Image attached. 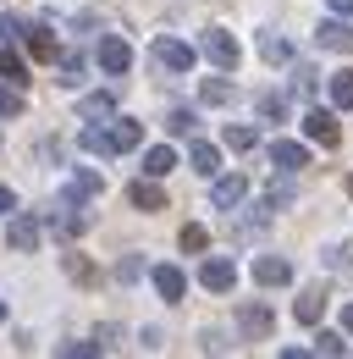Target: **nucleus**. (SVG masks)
I'll return each instance as SVG.
<instances>
[{
    "label": "nucleus",
    "instance_id": "72a5a7b5",
    "mask_svg": "<svg viewBox=\"0 0 353 359\" xmlns=\"http://www.w3.org/2000/svg\"><path fill=\"white\" fill-rule=\"evenodd\" d=\"M205 243H210V232H205V226H182V249H188V255H199Z\"/></svg>",
    "mask_w": 353,
    "mask_h": 359
},
{
    "label": "nucleus",
    "instance_id": "b1692460",
    "mask_svg": "<svg viewBox=\"0 0 353 359\" xmlns=\"http://www.w3.org/2000/svg\"><path fill=\"white\" fill-rule=\"evenodd\" d=\"M331 105H337V111H353V72H337V78H331Z\"/></svg>",
    "mask_w": 353,
    "mask_h": 359
},
{
    "label": "nucleus",
    "instance_id": "6e6552de",
    "mask_svg": "<svg viewBox=\"0 0 353 359\" xmlns=\"http://www.w3.org/2000/svg\"><path fill=\"white\" fill-rule=\"evenodd\" d=\"M243 194H249V177H216V188H210V199H216V210H237L243 205Z\"/></svg>",
    "mask_w": 353,
    "mask_h": 359
},
{
    "label": "nucleus",
    "instance_id": "ddd939ff",
    "mask_svg": "<svg viewBox=\"0 0 353 359\" xmlns=\"http://www.w3.org/2000/svg\"><path fill=\"white\" fill-rule=\"evenodd\" d=\"M270 326H276V320H270L265 304H243V310H237V332H243V337H270Z\"/></svg>",
    "mask_w": 353,
    "mask_h": 359
},
{
    "label": "nucleus",
    "instance_id": "f257e3e1",
    "mask_svg": "<svg viewBox=\"0 0 353 359\" xmlns=\"http://www.w3.org/2000/svg\"><path fill=\"white\" fill-rule=\"evenodd\" d=\"M199 50H205V55L216 61L221 72H232V67H237V55H243V50H237V39H232L226 28H210V34L199 39Z\"/></svg>",
    "mask_w": 353,
    "mask_h": 359
},
{
    "label": "nucleus",
    "instance_id": "2f4dec72",
    "mask_svg": "<svg viewBox=\"0 0 353 359\" xmlns=\"http://www.w3.org/2000/svg\"><path fill=\"white\" fill-rule=\"evenodd\" d=\"M0 116L11 122V116H22V94L11 89V83H0Z\"/></svg>",
    "mask_w": 353,
    "mask_h": 359
},
{
    "label": "nucleus",
    "instance_id": "58836bf2",
    "mask_svg": "<svg viewBox=\"0 0 353 359\" xmlns=\"http://www.w3.org/2000/svg\"><path fill=\"white\" fill-rule=\"evenodd\" d=\"M331 11H337V17H353V0H331Z\"/></svg>",
    "mask_w": 353,
    "mask_h": 359
},
{
    "label": "nucleus",
    "instance_id": "393cba45",
    "mask_svg": "<svg viewBox=\"0 0 353 359\" xmlns=\"http://www.w3.org/2000/svg\"><path fill=\"white\" fill-rule=\"evenodd\" d=\"M193 128H199V116H193V111H182V105H176V111H166V133L188 138V133H193Z\"/></svg>",
    "mask_w": 353,
    "mask_h": 359
},
{
    "label": "nucleus",
    "instance_id": "2eb2a0df",
    "mask_svg": "<svg viewBox=\"0 0 353 359\" xmlns=\"http://www.w3.org/2000/svg\"><path fill=\"white\" fill-rule=\"evenodd\" d=\"M293 315H298L304 326H314V320L326 315V287H320V282H314V287H304V293H298V304H293Z\"/></svg>",
    "mask_w": 353,
    "mask_h": 359
},
{
    "label": "nucleus",
    "instance_id": "a19ab883",
    "mask_svg": "<svg viewBox=\"0 0 353 359\" xmlns=\"http://www.w3.org/2000/svg\"><path fill=\"white\" fill-rule=\"evenodd\" d=\"M0 320H6V304H0Z\"/></svg>",
    "mask_w": 353,
    "mask_h": 359
},
{
    "label": "nucleus",
    "instance_id": "39448f33",
    "mask_svg": "<svg viewBox=\"0 0 353 359\" xmlns=\"http://www.w3.org/2000/svg\"><path fill=\"white\" fill-rule=\"evenodd\" d=\"M17 39H22V50H28L34 61H55V34H50L44 22H28V28H17Z\"/></svg>",
    "mask_w": 353,
    "mask_h": 359
},
{
    "label": "nucleus",
    "instance_id": "bb28decb",
    "mask_svg": "<svg viewBox=\"0 0 353 359\" xmlns=\"http://www.w3.org/2000/svg\"><path fill=\"white\" fill-rule=\"evenodd\" d=\"M199 100H205V105H226V100H232V83H221V78H205Z\"/></svg>",
    "mask_w": 353,
    "mask_h": 359
},
{
    "label": "nucleus",
    "instance_id": "f704fd0d",
    "mask_svg": "<svg viewBox=\"0 0 353 359\" xmlns=\"http://www.w3.org/2000/svg\"><path fill=\"white\" fill-rule=\"evenodd\" d=\"M314 354H348V343H342L337 332H320V337H314Z\"/></svg>",
    "mask_w": 353,
    "mask_h": 359
},
{
    "label": "nucleus",
    "instance_id": "20e7f679",
    "mask_svg": "<svg viewBox=\"0 0 353 359\" xmlns=\"http://www.w3.org/2000/svg\"><path fill=\"white\" fill-rule=\"evenodd\" d=\"M99 67H105L111 78H122V72L132 67V45L116 39V34H105V39H99Z\"/></svg>",
    "mask_w": 353,
    "mask_h": 359
},
{
    "label": "nucleus",
    "instance_id": "412c9836",
    "mask_svg": "<svg viewBox=\"0 0 353 359\" xmlns=\"http://www.w3.org/2000/svg\"><path fill=\"white\" fill-rule=\"evenodd\" d=\"M0 78H6L11 89H22V83H28V67H22V55H11V50H0Z\"/></svg>",
    "mask_w": 353,
    "mask_h": 359
},
{
    "label": "nucleus",
    "instance_id": "1a4fd4ad",
    "mask_svg": "<svg viewBox=\"0 0 353 359\" xmlns=\"http://www.w3.org/2000/svg\"><path fill=\"white\" fill-rule=\"evenodd\" d=\"M199 282H205L210 293H232V282H237V266H232V260H205V266H199Z\"/></svg>",
    "mask_w": 353,
    "mask_h": 359
},
{
    "label": "nucleus",
    "instance_id": "c9c22d12",
    "mask_svg": "<svg viewBox=\"0 0 353 359\" xmlns=\"http://www.w3.org/2000/svg\"><path fill=\"white\" fill-rule=\"evenodd\" d=\"M67 276L72 282H94V266H88L83 255H67Z\"/></svg>",
    "mask_w": 353,
    "mask_h": 359
},
{
    "label": "nucleus",
    "instance_id": "79ce46f5",
    "mask_svg": "<svg viewBox=\"0 0 353 359\" xmlns=\"http://www.w3.org/2000/svg\"><path fill=\"white\" fill-rule=\"evenodd\" d=\"M348 194H353V177H348Z\"/></svg>",
    "mask_w": 353,
    "mask_h": 359
},
{
    "label": "nucleus",
    "instance_id": "9b49d317",
    "mask_svg": "<svg viewBox=\"0 0 353 359\" xmlns=\"http://www.w3.org/2000/svg\"><path fill=\"white\" fill-rule=\"evenodd\" d=\"M270 161H276L282 172H304L309 149H304V144H293V138H276V144H270Z\"/></svg>",
    "mask_w": 353,
    "mask_h": 359
},
{
    "label": "nucleus",
    "instance_id": "4c0bfd02",
    "mask_svg": "<svg viewBox=\"0 0 353 359\" xmlns=\"http://www.w3.org/2000/svg\"><path fill=\"white\" fill-rule=\"evenodd\" d=\"M11 210H17V194H11V188H0V216H11Z\"/></svg>",
    "mask_w": 353,
    "mask_h": 359
},
{
    "label": "nucleus",
    "instance_id": "7ed1b4c3",
    "mask_svg": "<svg viewBox=\"0 0 353 359\" xmlns=\"http://www.w3.org/2000/svg\"><path fill=\"white\" fill-rule=\"evenodd\" d=\"M155 61H160L166 72H188V67H193V45H182V39H172V34H160V39H155Z\"/></svg>",
    "mask_w": 353,
    "mask_h": 359
},
{
    "label": "nucleus",
    "instance_id": "f3484780",
    "mask_svg": "<svg viewBox=\"0 0 353 359\" xmlns=\"http://www.w3.org/2000/svg\"><path fill=\"white\" fill-rule=\"evenodd\" d=\"M39 232H44V226L34 222V216H17L11 232H6V243H11V249H34V243H39Z\"/></svg>",
    "mask_w": 353,
    "mask_h": 359
},
{
    "label": "nucleus",
    "instance_id": "dca6fc26",
    "mask_svg": "<svg viewBox=\"0 0 353 359\" xmlns=\"http://www.w3.org/2000/svg\"><path fill=\"white\" fill-rule=\"evenodd\" d=\"M188 166H193L199 177H216L221 172V149L216 144H193V149H188Z\"/></svg>",
    "mask_w": 353,
    "mask_h": 359
},
{
    "label": "nucleus",
    "instance_id": "f8f14e48",
    "mask_svg": "<svg viewBox=\"0 0 353 359\" xmlns=\"http://www.w3.org/2000/svg\"><path fill=\"white\" fill-rule=\"evenodd\" d=\"M111 133V155H127V149H138L144 144V122H132V116H122L116 128H105Z\"/></svg>",
    "mask_w": 353,
    "mask_h": 359
},
{
    "label": "nucleus",
    "instance_id": "a211bd4d",
    "mask_svg": "<svg viewBox=\"0 0 353 359\" xmlns=\"http://www.w3.org/2000/svg\"><path fill=\"white\" fill-rule=\"evenodd\" d=\"M99 188H105V182H99V172H72V177H67V199L78 205V199H94Z\"/></svg>",
    "mask_w": 353,
    "mask_h": 359
},
{
    "label": "nucleus",
    "instance_id": "e433bc0d",
    "mask_svg": "<svg viewBox=\"0 0 353 359\" xmlns=\"http://www.w3.org/2000/svg\"><path fill=\"white\" fill-rule=\"evenodd\" d=\"M138 271H144V260H138V255H122V260H116V276H122V282H132Z\"/></svg>",
    "mask_w": 353,
    "mask_h": 359
},
{
    "label": "nucleus",
    "instance_id": "4468645a",
    "mask_svg": "<svg viewBox=\"0 0 353 359\" xmlns=\"http://www.w3.org/2000/svg\"><path fill=\"white\" fill-rule=\"evenodd\" d=\"M155 293H160L166 304H176V299L188 293V276H182L176 266H155Z\"/></svg>",
    "mask_w": 353,
    "mask_h": 359
},
{
    "label": "nucleus",
    "instance_id": "9d476101",
    "mask_svg": "<svg viewBox=\"0 0 353 359\" xmlns=\"http://www.w3.org/2000/svg\"><path fill=\"white\" fill-rule=\"evenodd\" d=\"M127 199L138 205V210H166V188H160V177H138L127 188Z\"/></svg>",
    "mask_w": 353,
    "mask_h": 359
},
{
    "label": "nucleus",
    "instance_id": "c85d7f7f",
    "mask_svg": "<svg viewBox=\"0 0 353 359\" xmlns=\"http://www.w3.org/2000/svg\"><path fill=\"white\" fill-rule=\"evenodd\" d=\"M78 144H83L88 155H111V133H105V128H88V133L78 138Z\"/></svg>",
    "mask_w": 353,
    "mask_h": 359
},
{
    "label": "nucleus",
    "instance_id": "5701e85b",
    "mask_svg": "<svg viewBox=\"0 0 353 359\" xmlns=\"http://www.w3.org/2000/svg\"><path fill=\"white\" fill-rule=\"evenodd\" d=\"M50 226H55L61 238H78V232L88 226V216H78V210H55V216H50Z\"/></svg>",
    "mask_w": 353,
    "mask_h": 359
},
{
    "label": "nucleus",
    "instance_id": "cd10ccee",
    "mask_svg": "<svg viewBox=\"0 0 353 359\" xmlns=\"http://www.w3.org/2000/svg\"><path fill=\"white\" fill-rule=\"evenodd\" d=\"M254 105H260V116H265V122H282V116H287V100H282V94H260Z\"/></svg>",
    "mask_w": 353,
    "mask_h": 359
},
{
    "label": "nucleus",
    "instance_id": "423d86ee",
    "mask_svg": "<svg viewBox=\"0 0 353 359\" xmlns=\"http://www.w3.org/2000/svg\"><path fill=\"white\" fill-rule=\"evenodd\" d=\"M254 282H260V287H287V282H293V266H287L282 255H260V260H254Z\"/></svg>",
    "mask_w": 353,
    "mask_h": 359
},
{
    "label": "nucleus",
    "instance_id": "ea45409f",
    "mask_svg": "<svg viewBox=\"0 0 353 359\" xmlns=\"http://www.w3.org/2000/svg\"><path fill=\"white\" fill-rule=\"evenodd\" d=\"M342 326H348V332H353V304H348V310H342Z\"/></svg>",
    "mask_w": 353,
    "mask_h": 359
},
{
    "label": "nucleus",
    "instance_id": "f03ea898",
    "mask_svg": "<svg viewBox=\"0 0 353 359\" xmlns=\"http://www.w3.org/2000/svg\"><path fill=\"white\" fill-rule=\"evenodd\" d=\"M314 45H320V50H337V55H353V28H348V17L320 22V28H314Z\"/></svg>",
    "mask_w": 353,
    "mask_h": 359
},
{
    "label": "nucleus",
    "instance_id": "7c9ffc66",
    "mask_svg": "<svg viewBox=\"0 0 353 359\" xmlns=\"http://www.w3.org/2000/svg\"><path fill=\"white\" fill-rule=\"evenodd\" d=\"M326 266L337 271V276H353V243H342V249H331V255H326Z\"/></svg>",
    "mask_w": 353,
    "mask_h": 359
},
{
    "label": "nucleus",
    "instance_id": "c756f323",
    "mask_svg": "<svg viewBox=\"0 0 353 359\" xmlns=\"http://www.w3.org/2000/svg\"><path fill=\"white\" fill-rule=\"evenodd\" d=\"M293 205V182H270V194H265V210H287Z\"/></svg>",
    "mask_w": 353,
    "mask_h": 359
},
{
    "label": "nucleus",
    "instance_id": "4be33fe9",
    "mask_svg": "<svg viewBox=\"0 0 353 359\" xmlns=\"http://www.w3.org/2000/svg\"><path fill=\"white\" fill-rule=\"evenodd\" d=\"M55 61H61V83H83V55L78 50H55Z\"/></svg>",
    "mask_w": 353,
    "mask_h": 359
},
{
    "label": "nucleus",
    "instance_id": "aec40b11",
    "mask_svg": "<svg viewBox=\"0 0 353 359\" xmlns=\"http://www.w3.org/2000/svg\"><path fill=\"white\" fill-rule=\"evenodd\" d=\"M78 116H83V122H105V116H116V94H88L83 105H78Z\"/></svg>",
    "mask_w": 353,
    "mask_h": 359
},
{
    "label": "nucleus",
    "instance_id": "a878e982",
    "mask_svg": "<svg viewBox=\"0 0 353 359\" xmlns=\"http://www.w3.org/2000/svg\"><path fill=\"white\" fill-rule=\"evenodd\" d=\"M260 55L270 61V67H282V61H287L293 50H287V39H276V34H265V39H260Z\"/></svg>",
    "mask_w": 353,
    "mask_h": 359
},
{
    "label": "nucleus",
    "instance_id": "6ab92c4d",
    "mask_svg": "<svg viewBox=\"0 0 353 359\" xmlns=\"http://www.w3.org/2000/svg\"><path fill=\"white\" fill-rule=\"evenodd\" d=\"M172 166H176V149H172V144H155V149L144 155V177H166Z\"/></svg>",
    "mask_w": 353,
    "mask_h": 359
},
{
    "label": "nucleus",
    "instance_id": "473e14b6",
    "mask_svg": "<svg viewBox=\"0 0 353 359\" xmlns=\"http://www.w3.org/2000/svg\"><path fill=\"white\" fill-rule=\"evenodd\" d=\"M254 128H226V149H254Z\"/></svg>",
    "mask_w": 353,
    "mask_h": 359
},
{
    "label": "nucleus",
    "instance_id": "0eeeda50",
    "mask_svg": "<svg viewBox=\"0 0 353 359\" xmlns=\"http://www.w3.org/2000/svg\"><path fill=\"white\" fill-rule=\"evenodd\" d=\"M304 133L314 138V144H326V149H331V144L342 138V128H337V116H331V111H320V105H314V111L304 116Z\"/></svg>",
    "mask_w": 353,
    "mask_h": 359
}]
</instances>
